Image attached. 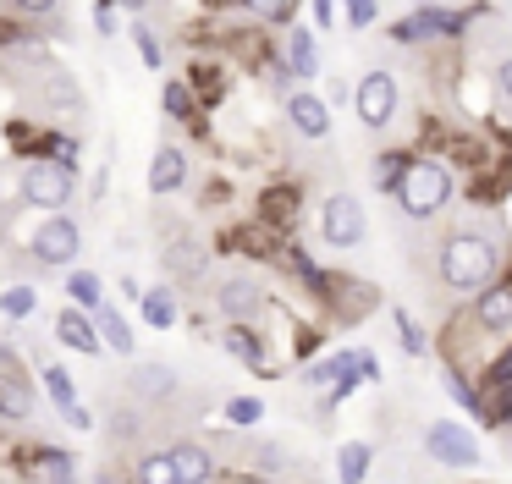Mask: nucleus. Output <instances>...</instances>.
Listing matches in <instances>:
<instances>
[{"label": "nucleus", "mask_w": 512, "mask_h": 484, "mask_svg": "<svg viewBox=\"0 0 512 484\" xmlns=\"http://www.w3.org/2000/svg\"><path fill=\"white\" fill-rule=\"evenodd\" d=\"M501 264H507V248L501 237L490 231H474V226H457L452 237L435 242V281L446 292H490L501 281Z\"/></svg>", "instance_id": "obj_1"}, {"label": "nucleus", "mask_w": 512, "mask_h": 484, "mask_svg": "<svg viewBox=\"0 0 512 484\" xmlns=\"http://www.w3.org/2000/svg\"><path fill=\"white\" fill-rule=\"evenodd\" d=\"M452 198H457V165L435 160V154H419V160L408 165V176H402V187H397V209L413 226L435 220Z\"/></svg>", "instance_id": "obj_2"}, {"label": "nucleus", "mask_w": 512, "mask_h": 484, "mask_svg": "<svg viewBox=\"0 0 512 484\" xmlns=\"http://www.w3.org/2000/svg\"><path fill=\"white\" fill-rule=\"evenodd\" d=\"M474 17H485V11H446V6H419L408 11V17L391 22V44H402V50H424V44H457L463 39V28Z\"/></svg>", "instance_id": "obj_3"}, {"label": "nucleus", "mask_w": 512, "mask_h": 484, "mask_svg": "<svg viewBox=\"0 0 512 484\" xmlns=\"http://www.w3.org/2000/svg\"><path fill=\"white\" fill-rule=\"evenodd\" d=\"M320 242L336 253H353L369 242V215H364V198L347 193V187H336L331 198L320 204Z\"/></svg>", "instance_id": "obj_4"}, {"label": "nucleus", "mask_w": 512, "mask_h": 484, "mask_svg": "<svg viewBox=\"0 0 512 484\" xmlns=\"http://www.w3.org/2000/svg\"><path fill=\"white\" fill-rule=\"evenodd\" d=\"M353 110H358V127L364 132H386L402 110V83L391 66H369L358 77V94H353Z\"/></svg>", "instance_id": "obj_5"}, {"label": "nucleus", "mask_w": 512, "mask_h": 484, "mask_svg": "<svg viewBox=\"0 0 512 484\" xmlns=\"http://www.w3.org/2000/svg\"><path fill=\"white\" fill-rule=\"evenodd\" d=\"M23 198L39 209H50V215H61V209L72 204V193H78V171H67V165L56 160H28L23 165Z\"/></svg>", "instance_id": "obj_6"}, {"label": "nucleus", "mask_w": 512, "mask_h": 484, "mask_svg": "<svg viewBox=\"0 0 512 484\" xmlns=\"http://www.w3.org/2000/svg\"><path fill=\"white\" fill-rule=\"evenodd\" d=\"M424 451H430V462H441V468L452 473H468L479 468V440L468 424H452V418H435V424H424Z\"/></svg>", "instance_id": "obj_7"}, {"label": "nucleus", "mask_w": 512, "mask_h": 484, "mask_svg": "<svg viewBox=\"0 0 512 484\" xmlns=\"http://www.w3.org/2000/svg\"><path fill=\"white\" fill-rule=\"evenodd\" d=\"M28 253H34L39 264H50V270H61V264H78L83 253V226L72 215H50L34 226V237H28Z\"/></svg>", "instance_id": "obj_8"}, {"label": "nucleus", "mask_w": 512, "mask_h": 484, "mask_svg": "<svg viewBox=\"0 0 512 484\" xmlns=\"http://www.w3.org/2000/svg\"><path fill=\"white\" fill-rule=\"evenodd\" d=\"M463 330H474V336H496L501 347L512 341V275H501L490 292L474 297V308L463 314Z\"/></svg>", "instance_id": "obj_9"}, {"label": "nucleus", "mask_w": 512, "mask_h": 484, "mask_svg": "<svg viewBox=\"0 0 512 484\" xmlns=\"http://www.w3.org/2000/svg\"><path fill=\"white\" fill-rule=\"evenodd\" d=\"M215 308L226 314V325H248V319L265 308V286H259L254 275H226V281L215 286Z\"/></svg>", "instance_id": "obj_10"}, {"label": "nucleus", "mask_w": 512, "mask_h": 484, "mask_svg": "<svg viewBox=\"0 0 512 484\" xmlns=\"http://www.w3.org/2000/svg\"><path fill=\"white\" fill-rule=\"evenodd\" d=\"M17 462L34 473V484H78V462H72V451L45 446V440L23 446V451H17Z\"/></svg>", "instance_id": "obj_11"}, {"label": "nucleus", "mask_w": 512, "mask_h": 484, "mask_svg": "<svg viewBox=\"0 0 512 484\" xmlns=\"http://www.w3.org/2000/svg\"><path fill=\"white\" fill-rule=\"evenodd\" d=\"M287 121H292V132H298V138H309V143L331 138V105H325L314 88H298V94L287 99Z\"/></svg>", "instance_id": "obj_12"}, {"label": "nucleus", "mask_w": 512, "mask_h": 484, "mask_svg": "<svg viewBox=\"0 0 512 484\" xmlns=\"http://www.w3.org/2000/svg\"><path fill=\"white\" fill-rule=\"evenodd\" d=\"M39 380H45V391H50V402H56V413L67 418L72 429H94V413L78 402V385H72V374L61 369V363H45V374H39Z\"/></svg>", "instance_id": "obj_13"}, {"label": "nucleus", "mask_w": 512, "mask_h": 484, "mask_svg": "<svg viewBox=\"0 0 512 484\" xmlns=\"http://www.w3.org/2000/svg\"><path fill=\"white\" fill-rule=\"evenodd\" d=\"M298 209H303V187L298 182H276V187H265V193H259V226L287 231L292 220H298Z\"/></svg>", "instance_id": "obj_14"}, {"label": "nucleus", "mask_w": 512, "mask_h": 484, "mask_svg": "<svg viewBox=\"0 0 512 484\" xmlns=\"http://www.w3.org/2000/svg\"><path fill=\"white\" fill-rule=\"evenodd\" d=\"M188 187V154L177 143H160L155 160H149V193L166 198V193H182Z\"/></svg>", "instance_id": "obj_15"}, {"label": "nucleus", "mask_w": 512, "mask_h": 484, "mask_svg": "<svg viewBox=\"0 0 512 484\" xmlns=\"http://www.w3.org/2000/svg\"><path fill=\"white\" fill-rule=\"evenodd\" d=\"M369 303H380V292L369 281H353V275H336L331 281V297H325V308H336V319H364L369 314Z\"/></svg>", "instance_id": "obj_16"}, {"label": "nucleus", "mask_w": 512, "mask_h": 484, "mask_svg": "<svg viewBox=\"0 0 512 484\" xmlns=\"http://www.w3.org/2000/svg\"><path fill=\"white\" fill-rule=\"evenodd\" d=\"M56 336H61V347L89 352V358H100V352H105L100 330H94V314H83V308H61V314H56Z\"/></svg>", "instance_id": "obj_17"}, {"label": "nucleus", "mask_w": 512, "mask_h": 484, "mask_svg": "<svg viewBox=\"0 0 512 484\" xmlns=\"http://www.w3.org/2000/svg\"><path fill=\"white\" fill-rule=\"evenodd\" d=\"M281 55H287V66H292L298 83L320 77V33H314V28H292L287 39H281Z\"/></svg>", "instance_id": "obj_18"}, {"label": "nucleus", "mask_w": 512, "mask_h": 484, "mask_svg": "<svg viewBox=\"0 0 512 484\" xmlns=\"http://www.w3.org/2000/svg\"><path fill=\"white\" fill-rule=\"evenodd\" d=\"M171 462H177V479L182 484H215V457L204 440H177V446H166Z\"/></svg>", "instance_id": "obj_19"}, {"label": "nucleus", "mask_w": 512, "mask_h": 484, "mask_svg": "<svg viewBox=\"0 0 512 484\" xmlns=\"http://www.w3.org/2000/svg\"><path fill=\"white\" fill-rule=\"evenodd\" d=\"M34 413V385H28L23 369H0V418L6 424H23Z\"/></svg>", "instance_id": "obj_20"}, {"label": "nucleus", "mask_w": 512, "mask_h": 484, "mask_svg": "<svg viewBox=\"0 0 512 484\" xmlns=\"http://www.w3.org/2000/svg\"><path fill=\"white\" fill-rule=\"evenodd\" d=\"M127 385H133V396H144V402H171V396H177V369H171V363H138Z\"/></svg>", "instance_id": "obj_21"}, {"label": "nucleus", "mask_w": 512, "mask_h": 484, "mask_svg": "<svg viewBox=\"0 0 512 484\" xmlns=\"http://www.w3.org/2000/svg\"><path fill=\"white\" fill-rule=\"evenodd\" d=\"M221 347L232 352L237 363H248L254 374H276V363H265V341H259V330H248V325H226Z\"/></svg>", "instance_id": "obj_22"}, {"label": "nucleus", "mask_w": 512, "mask_h": 484, "mask_svg": "<svg viewBox=\"0 0 512 484\" xmlns=\"http://www.w3.org/2000/svg\"><path fill=\"white\" fill-rule=\"evenodd\" d=\"M353 369H358V352L342 347V352H325V358H309V363H303V380H309V385H325V391H336V385H342Z\"/></svg>", "instance_id": "obj_23"}, {"label": "nucleus", "mask_w": 512, "mask_h": 484, "mask_svg": "<svg viewBox=\"0 0 512 484\" xmlns=\"http://www.w3.org/2000/svg\"><path fill=\"white\" fill-rule=\"evenodd\" d=\"M94 330H100V341H105V352H122V358H133L138 352V341H133V325L122 319V308H94Z\"/></svg>", "instance_id": "obj_24"}, {"label": "nucleus", "mask_w": 512, "mask_h": 484, "mask_svg": "<svg viewBox=\"0 0 512 484\" xmlns=\"http://www.w3.org/2000/svg\"><path fill=\"white\" fill-rule=\"evenodd\" d=\"M369 468H375V446L369 440H342V451H336V484H369Z\"/></svg>", "instance_id": "obj_25"}, {"label": "nucleus", "mask_w": 512, "mask_h": 484, "mask_svg": "<svg viewBox=\"0 0 512 484\" xmlns=\"http://www.w3.org/2000/svg\"><path fill=\"white\" fill-rule=\"evenodd\" d=\"M204 264H210L204 242H193V237H171V242H166V270L177 275V281H193V275H204Z\"/></svg>", "instance_id": "obj_26"}, {"label": "nucleus", "mask_w": 512, "mask_h": 484, "mask_svg": "<svg viewBox=\"0 0 512 484\" xmlns=\"http://www.w3.org/2000/svg\"><path fill=\"white\" fill-rule=\"evenodd\" d=\"M441 385H446V396H452L463 413H474V418H485V396H479V385L468 380V369H457V363H446L441 369Z\"/></svg>", "instance_id": "obj_27"}, {"label": "nucleus", "mask_w": 512, "mask_h": 484, "mask_svg": "<svg viewBox=\"0 0 512 484\" xmlns=\"http://www.w3.org/2000/svg\"><path fill=\"white\" fill-rule=\"evenodd\" d=\"M138 314H144V325L171 330V325H177V292H171V286H149L144 303H138Z\"/></svg>", "instance_id": "obj_28"}, {"label": "nucleus", "mask_w": 512, "mask_h": 484, "mask_svg": "<svg viewBox=\"0 0 512 484\" xmlns=\"http://www.w3.org/2000/svg\"><path fill=\"white\" fill-rule=\"evenodd\" d=\"M160 110H166L171 121H199V99H193L188 77H171V83L160 88Z\"/></svg>", "instance_id": "obj_29"}, {"label": "nucleus", "mask_w": 512, "mask_h": 484, "mask_svg": "<svg viewBox=\"0 0 512 484\" xmlns=\"http://www.w3.org/2000/svg\"><path fill=\"white\" fill-rule=\"evenodd\" d=\"M408 165H413V154H408V149L380 154V160H375V187H380V193L397 198V187H402V176H408Z\"/></svg>", "instance_id": "obj_30"}, {"label": "nucleus", "mask_w": 512, "mask_h": 484, "mask_svg": "<svg viewBox=\"0 0 512 484\" xmlns=\"http://www.w3.org/2000/svg\"><path fill=\"white\" fill-rule=\"evenodd\" d=\"M67 297L83 308V314H94V308H105V286H100V275H89V270H72V275H67Z\"/></svg>", "instance_id": "obj_31"}, {"label": "nucleus", "mask_w": 512, "mask_h": 484, "mask_svg": "<svg viewBox=\"0 0 512 484\" xmlns=\"http://www.w3.org/2000/svg\"><path fill=\"white\" fill-rule=\"evenodd\" d=\"M391 325H397V341H402L408 358H424V352H430V336H424V325L408 314V308H391Z\"/></svg>", "instance_id": "obj_32"}, {"label": "nucleus", "mask_w": 512, "mask_h": 484, "mask_svg": "<svg viewBox=\"0 0 512 484\" xmlns=\"http://www.w3.org/2000/svg\"><path fill=\"white\" fill-rule=\"evenodd\" d=\"M133 479H138V484H182V479H177V462H171V451H149V457H138Z\"/></svg>", "instance_id": "obj_33"}, {"label": "nucleus", "mask_w": 512, "mask_h": 484, "mask_svg": "<svg viewBox=\"0 0 512 484\" xmlns=\"http://www.w3.org/2000/svg\"><path fill=\"white\" fill-rule=\"evenodd\" d=\"M496 391H512V341L485 363V374H479V396H496Z\"/></svg>", "instance_id": "obj_34"}, {"label": "nucleus", "mask_w": 512, "mask_h": 484, "mask_svg": "<svg viewBox=\"0 0 512 484\" xmlns=\"http://www.w3.org/2000/svg\"><path fill=\"white\" fill-rule=\"evenodd\" d=\"M188 88H193V99H204V105H215V99L226 94V77H221V66H193V77H188Z\"/></svg>", "instance_id": "obj_35"}, {"label": "nucleus", "mask_w": 512, "mask_h": 484, "mask_svg": "<svg viewBox=\"0 0 512 484\" xmlns=\"http://www.w3.org/2000/svg\"><path fill=\"white\" fill-rule=\"evenodd\" d=\"M226 424H237V429H254L259 418H265V402H259V396H226Z\"/></svg>", "instance_id": "obj_36"}, {"label": "nucleus", "mask_w": 512, "mask_h": 484, "mask_svg": "<svg viewBox=\"0 0 512 484\" xmlns=\"http://www.w3.org/2000/svg\"><path fill=\"white\" fill-rule=\"evenodd\" d=\"M34 308H39L34 286H6V292H0V314H6V319H28Z\"/></svg>", "instance_id": "obj_37"}, {"label": "nucleus", "mask_w": 512, "mask_h": 484, "mask_svg": "<svg viewBox=\"0 0 512 484\" xmlns=\"http://www.w3.org/2000/svg\"><path fill=\"white\" fill-rule=\"evenodd\" d=\"M133 44H138V61H144L149 72H160V66H166V50H160L155 28H144V22H133Z\"/></svg>", "instance_id": "obj_38"}, {"label": "nucleus", "mask_w": 512, "mask_h": 484, "mask_svg": "<svg viewBox=\"0 0 512 484\" xmlns=\"http://www.w3.org/2000/svg\"><path fill=\"white\" fill-rule=\"evenodd\" d=\"M485 424H496V429H512V391H496V396H485Z\"/></svg>", "instance_id": "obj_39"}, {"label": "nucleus", "mask_w": 512, "mask_h": 484, "mask_svg": "<svg viewBox=\"0 0 512 484\" xmlns=\"http://www.w3.org/2000/svg\"><path fill=\"white\" fill-rule=\"evenodd\" d=\"M342 22H347V28H369V22H380V6H375V0H347Z\"/></svg>", "instance_id": "obj_40"}, {"label": "nucleus", "mask_w": 512, "mask_h": 484, "mask_svg": "<svg viewBox=\"0 0 512 484\" xmlns=\"http://www.w3.org/2000/svg\"><path fill=\"white\" fill-rule=\"evenodd\" d=\"M490 83H496L501 105H512V55H501V61L490 66Z\"/></svg>", "instance_id": "obj_41"}, {"label": "nucleus", "mask_w": 512, "mask_h": 484, "mask_svg": "<svg viewBox=\"0 0 512 484\" xmlns=\"http://www.w3.org/2000/svg\"><path fill=\"white\" fill-rule=\"evenodd\" d=\"M336 17H342V11H336L331 0H314V6H309V28H314V33L336 28Z\"/></svg>", "instance_id": "obj_42"}, {"label": "nucleus", "mask_w": 512, "mask_h": 484, "mask_svg": "<svg viewBox=\"0 0 512 484\" xmlns=\"http://www.w3.org/2000/svg\"><path fill=\"white\" fill-rule=\"evenodd\" d=\"M254 462L265 473H281V468H287V451H281V446H254Z\"/></svg>", "instance_id": "obj_43"}, {"label": "nucleus", "mask_w": 512, "mask_h": 484, "mask_svg": "<svg viewBox=\"0 0 512 484\" xmlns=\"http://www.w3.org/2000/svg\"><path fill=\"white\" fill-rule=\"evenodd\" d=\"M353 374H358V385H375V380H380V358L364 347V352H358V369H353Z\"/></svg>", "instance_id": "obj_44"}, {"label": "nucleus", "mask_w": 512, "mask_h": 484, "mask_svg": "<svg viewBox=\"0 0 512 484\" xmlns=\"http://www.w3.org/2000/svg\"><path fill=\"white\" fill-rule=\"evenodd\" d=\"M358 83H347V77H331V94H325V105H353Z\"/></svg>", "instance_id": "obj_45"}, {"label": "nucleus", "mask_w": 512, "mask_h": 484, "mask_svg": "<svg viewBox=\"0 0 512 484\" xmlns=\"http://www.w3.org/2000/svg\"><path fill=\"white\" fill-rule=\"evenodd\" d=\"M259 17H265V22H276V28H287V33H292V17H298V11H292V6H265Z\"/></svg>", "instance_id": "obj_46"}, {"label": "nucleus", "mask_w": 512, "mask_h": 484, "mask_svg": "<svg viewBox=\"0 0 512 484\" xmlns=\"http://www.w3.org/2000/svg\"><path fill=\"white\" fill-rule=\"evenodd\" d=\"M94 28H100V33H116V11H111V6H94Z\"/></svg>", "instance_id": "obj_47"}, {"label": "nucleus", "mask_w": 512, "mask_h": 484, "mask_svg": "<svg viewBox=\"0 0 512 484\" xmlns=\"http://www.w3.org/2000/svg\"><path fill=\"white\" fill-rule=\"evenodd\" d=\"M122 297H133V303H144V286H138L133 275H122Z\"/></svg>", "instance_id": "obj_48"}]
</instances>
